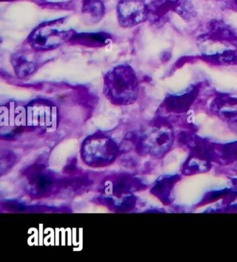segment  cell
<instances>
[{
	"mask_svg": "<svg viewBox=\"0 0 237 262\" xmlns=\"http://www.w3.org/2000/svg\"><path fill=\"white\" fill-rule=\"evenodd\" d=\"M103 93L116 105H129L138 99L139 83L137 73L127 64L110 70L104 75Z\"/></svg>",
	"mask_w": 237,
	"mask_h": 262,
	"instance_id": "obj_1",
	"label": "cell"
},
{
	"mask_svg": "<svg viewBox=\"0 0 237 262\" xmlns=\"http://www.w3.org/2000/svg\"><path fill=\"white\" fill-rule=\"evenodd\" d=\"M74 34L73 30H60L46 25L36 29L30 34L29 43L37 51H48L69 42Z\"/></svg>",
	"mask_w": 237,
	"mask_h": 262,
	"instance_id": "obj_2",
	"label": "cell"
},
{
	"mask_svg": "<svg viewBox=\"0 0 237 262\" xmlns=\"http://www.w3.org/2000/svg\"><path fill=\"white\" fill-rule=\"evenodd\" d=\"M116 11L118 23L122 28H132L149 18L148 7L143 0H121Z\"/></svg>",
	"mask_w": 237,
	"mask_h": 262,
	"instance_id": "obj_3",
	"label": "cell"
},
{
	"mask_svg": "<svg viewBox=\"0 0 237 262\" xmlns=\"http://www.w3.org/2000/svg\"><path fill=\"white\" fill-rule=\"evenodd\" d=\"M198 94V87L191 86L181 94L169 95L165 99V106L169 110L182 113L191 106Z\"/></svg>",
	"mask_w": 237,
	"mask_h": 262,
	"instance_id": "obj_4",
	"label": "cell"
},
{
	"mask_svg": "<svg viewBox=\"0 0 237 262\" xmlns=\"http://www.w3.org/2000/svg\"><path fill=\"white\" fill-rule=\"evenodd\" d=\"M209 36L218 40L225 41L237 47V31L230 25L221 20H213L209 24Z\"/></svg>",
	"mask_w": 237,
	"mask_h": 262,
	"instance_id": "obj_5",
	"label": "cell"
},
{
	"mask_svg": "<svg viewBox=\"0 0 237 262\" xmlns=\"http://www.w3.org/2000/svg\"><path fill=\"white\" fill-rule=\"evenodd\" d=\"M211 108L213 113L226 121L237 122V99L217 97L211 102Z\"/></svg>",
	"mask_w": 237,
	"mask_h": 262,
	"instance_id": "obj_6",
	"label": "cell"
},
{
	"mask_svg": "<svg viewBox=\"0 0 237 262\" xmlns=\"http://www.w3.org/2000/svg\"><path fill=\"white\" fill-rule=\"evenodd\" d=\"M112 36L105 32L79 33L75 34L69 40L70 43L79 45L88 48H102L110 43Z\"/></svg>",
	"mask_w": 237,
	"mask_h": 262,
	"instance_id": "obj_7",
	"label": "cell"
},
{
	"mask_svg": "<svg viewBox=\"0 0 237 262\" xmlns=\"http://www.w3.org/2000/svg\"><path fill=\"white\" fill-rule=\"evenodd\" d=\"M105 13V7L102 0H83L81 15L85 24H97L102 20Z\"/></svg>",
	"mask_w": 237,
	"mask_h": 262,
	"instance_id": "obj_8",
	"label": "cell"
},
{
	"mask_svg": "<svg viewBox=\"0 0 237 262\" xmlns=\"http://www.w3.org/2000/svg\"><path fill=\"white\" fill-rule=\"evenodd\" d=\"M180 0H153L147 5L149 17L157 22L160 20L170 11H176Z\"/></svg>",
	"mask_w": 237,
	"mask_h": 262,
	"instance_id": "obj_9",
	"label": "cell"
},
{
	"mask_svg": "<svg viewBox=\"0 0 237 262\" xmlns=\"http://www.w3.org/2000/svg\"><path fill=\"white\" fill-rule=\"evenodd\" d=\"M11 63L17 77L20 79L30 77L37 69V65L34 62L29 61L24 55L19 53L13 54Z\"/></svg>",
	"mask_w": 237,
	"mask_h": 262,
	"instance_id": "obj_10",
	"label": "cell"
},
{
	"mask_svg": "<svg viewBox=\"0 0 237 262\" xmlns=\"http://www.w3.org/2000/svg\"><path fill=\"white\" fill-rule=\"evenodd\" d=\"M203 57L206 61L216 65H235L237 63V53L234 50L230 49L203 55Z\"/></svg>",
	"mask_w": 237,
	"mask_h": 262,
	"instance_id": "obj_11",
	"label": "cell"
},
{
	"mask_svg": "<svg viewBox=\"0 0 237 262\" xmlns=\"http://www.w3.org/2000/svg\"><path fill=\"white\" fill-rule=\"evenodd\" d=\"M175 11L182 15L184 18L188 19L190 17H193V7H192L191 4L187 3L186 0H180Z\"/></svg>",
	"mask_w": 237,
	"mask_h": 262,
	"instance_id": "obj_12",
	"label": "cell"
},
{
	"mask_svg": "<svg viewBox=\"0 0 237 262\" xmlns=\"http://www.w3.org/2000/svg\"><path fill=\"white\" fill-rule=\"evenodd\" d=\"M233 1H234V3H236V5H237V0H233Z\"/></svg>",
	"mask_w": 237,
	"mask_h": 262,
	"instance_id": "obj_13",
	"label": "cell"
}]
</instances>
